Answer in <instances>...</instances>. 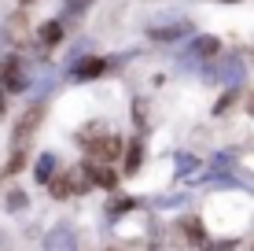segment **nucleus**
<instances>
[{
	"label": "nucleus",
	"instance_id": "1",
	"mask_svg": "<svg viewBox=\"0 0 254 251\" xmlns=\"http://www.w3.org/2000/svg\"><path fill=\"white\" fill-rule=\"evenodd\" d=\"M81 144H85V152H89L96 163H111V159H118V152H122V141H118V137H111V133L85 137Z\"/></svg>",
	"mask_w": 254,
	"mask_h": 251
},
{
	"label": "nucleus",
	"instance_id": "2",
	"mask_svg": "<svg viewBox=\"0 0 254 251\" xmlns=\"http://www.w3.org/2000/svg\"><path fill=\"white\" fill-rule=\"evenodd\" d=\"M26 71H22V63H19V56H11L4 67H0V89L4 92H22L26 89Z\"/></svg>",
	"mask_w": 254,
	"mask_h": 251
},
{
	"label": "nucleus",
	"instance_id": "3",
	"mask_svg": "<svg viewBox=\"0 0 254 251\" xmlns=\"http://www.w3.org/2000/svg\"><path fill=\"white\" fill-rule=\"evenodd\" d=\"M41 118H45V107H30L26 111V118L15 126V148H26V141H30V133L41 126Z\"/></svg>",
	"mask_w": 254,
	"mask_h": 251
},
{
	"label": "nucleus",
	"instance_id": "4",
	"mask_svg": "<svg viewBox=\"0 0 254 251\" xmlns=\"http://www.w3.org/2000/svg\"><path fill=\"white\" fill-rule=\"evenodd\" d=\"M217 52H221V41L217 37H195L191 41V56H199V59H210Z\"/></svg>",
	"mask_w": 254,
	"mask_h": 251
},
{
	"label": "nucleus",
	"instance_id": "5",
	"mask_svg": "<svg viewBox=\"0 0 254 251\" xmlns=\"http://www.w3.org/2000/svg\"><path fill=\"white\" fill-rule=\"evenodd\" d=\"M85 170H89L92 185H100V188H115V181H118L115 174H111V170H103V167H100V163H96V159H92V163H89V167H85Z\"/></svg>",
	"mask_w": 254,
	"mask_h": 251
},
{
	"label": "nucleus",
	"instance_id": "6",
	"mask_svg": "<svg viewBox=\"0 0 254 251\" xmlns=\"http://www.w3.org/2000/svg\"><path fill=\"white\" fill-rule=\"evenodd\" d=\"M191 26L188 22H173V26H155L151 30V37H159V41H173V37H181V33H188Z\"/></svg>",
	"mask_w": 254,
	"mask_h": 251
},
{
	"label": "nucleus",
	"instance_id": "7",
	"mask_svg": "<svg viewBox=\"0 0 254 251\" xmlns=\"http://www.w3.org/2000/svg\"><path fill=\"white\" fill-rule=\"evenodd\" d=\"M103 71H107V63H103V59H85V63L74 67L77 78H96V74H103Z\"/></svg>",
	"mask_w": 254,
	"mask_h": 251
},
{
	"label": "nucleus",
	"instance_id": "8",
	"mask_svg": "<svg viewBox=\"0 0 254 251\" xmlns=\"http://www.w3.org/2000/svg\"><path fill=\"white\" fill-rule=\"evenodd\" d=\"M217 78H221L225 85H236L243 78V67H240V59H229V63L221 67V71H217Z\"/></svg>",
	"mask_w": 254,
	"mask_h": 251
},
{
	"label": "nucleus",
	"instance_id": "9",
	"mask_svg": "<svg viewBox=\"0 0 254 251\" xmlns=\"http://www.w3.org/2000/svg\"><path fill=\"white\" fill-rule=\"evenodd\" d=\"M140 159H144V148H140V141H129V155H126V174H136V170H140Z\"/></svg>",
	"mask_w": 254,
	"mask_h": 251
},
{
	"label": "nucleus",
	"instance_id": "10",
	"mask_svg": "<svg viewBox=\"0 0 254 251\" xmlns=\"http://www.w3.org/2000/svg\"><path fill=\"white\" fill-rule=\"evenodd\" d=\"M52 174H56V155H41V159H37V181H45V185H48V177Z\"/></svg>",
	"mask_w": 254,
	"mask_h": 251
},
{
	"label": "nucleus",
	"instance_id": "11",
	"mask_svg": "<svg viewBox=\"0 0 254 251\" xmlns=\"http://www.w3.org/2000/svg\"><path fill=\"white\" fill-rule=\"evenodd\" d=\"M181 229H185L188 240H199V244H203V237H206V233H203V222H199V218H185V222H181Z\"/></svg>",
	"mask_w": 254,
	"mask_h": 251
},
{
	"label": "nucleus",
	"instance_id": "12",
	"mask_svg": "<svg viewBox=\"0 0 254 251\" xmlns=\"http://www.w3.org/2000/svg\"><path fill=\"white\" fill-rule=\"evenodd\" d=\"M59 37H63V26H59V22H48L45 30H41V41H45V45H56Z\"/></svg>",
	"mask_w": 254,
	"mask_h": 251
},
{
	"label": "nucleus",
	"instance_id": "13",
	"mask_svg": "<svg viewBox=\"0 0 254 251\" xmlns=\"http://www.w3.org/2000/svg\"><path fill=\"white\" fill-rule=\"evenodd\" d=\"M45 244H48V248H66V244H74V237H70V233H52Z\"/></svg>",
	"mask_w": 254,
	"mask_h": 251
},
{
	"label": "nucleus",
	"instance_id": "14",
	"mask_svg": "<svg viewBox=\"0 0 254 251\" xmlns=\"http://www.w3.org/2000/svg\"><path fill=\"white\" fill-rule=\"evenodd\" d=\"M7 207H11V211L26 207V192H11V196H7Z\"/></svg>",
	"mask_w": 254,
	"mask_h": 251
},
{
	"label": "nucleus",
	"instance_id": "15",
	"mask_svg": "<svg viewBox=\"0 0 254 251\" xmlns=\"http://www.w3.org/2000/svg\"><path fill=\"white\" fill-rule=\"evenodd\" d=\"M0 115H4V100H0Z\"/></svg>",
	"mask_w": 254,
	"mask_h": 251
},
{
	"label": "nucleus",
	"instance_id": "16",
	"mask_svg": "<svg viewBox=\"0 0 254 251\" xmlns=\"http://www.w3.org/2000/svg\"><path fill=\"white\" fill-rule=\"evenodd\" d=\"M251 111H254V100H251Z\"/></svg>",
	"mask_w": 254,
	"mask_h": 251
},
{
	"label": "nucleus",
	"instance_id": "17",
	"mask_svg": "<svg viewBox=\"0 0 254 251\" xmlns=\"http://www.w3.org/2000/svg\"><path fill=\"white\" fill-rule=\"evenodd\" d=\"M22 4H30V0H22Z\"/></svg>",
	"mask_w": 254,
	"mask_h": 251
},
{
	"label": "nucleus",
	"instance_id": "18",
	"mask_svg": "<svg viewBox=\"0 0 254 251\" xmlns=\"http://www.w3.org/2000/svg\"><path fill=\"white\" fill-rule=\"evenodd\" d=\"M74 4H77V0H74ZM81 4H85V0H81Z\"/></svg>",
	"mask_w": 254,
	"mask_h": 251
},
{
	"label": "nucleus",
	"instance_id": "19",
	"mask_svg": "<svg viewBox=\"0 0 254 251\" xmlns=\"http://www.w3.org/2000/svg\"><path fill=\"white\" fill-rule=\"evenodd\" d=\"M229 4H232V0H229Z\"/></svg>",
	"mask_w": 254,
	"mask_h": 251
}]
</instances>
